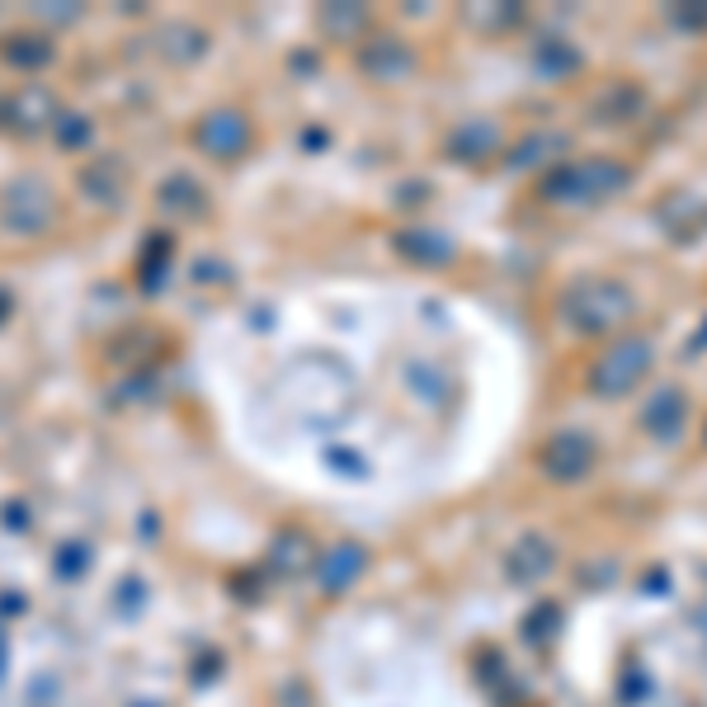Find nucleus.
<instances>
[{
	"instance_id": "f257e3e1",
	"label": "nucleus",
	"mask_w": 707,
	"mask_h": 707,
	"mask_svg": "<svg viewBox=\"0 0 707 707\" xmlns=\"http://www.w3.org/2000/svg\"><path fill=\"white\" fill-rule=\"evenodd\" d=\"M627 317H633V292L614 279H585L571 288V298H566V321L585 330V336L614 330Z\"/></svg>"
},
{
	"instance_id": "f03ea898",
	"label": "nucleus",
	"mask_w": 707,
	"mask_h": 707,
	"mask_svg": "<svg viewBox=\"0 0 707 707\" xmlns=\"http://www.w3.org/2000/svg\"><path fill=\"white\" fill-rule=\"evenodd\" d=\"M627 166L618 161H585V166H566L557 180H547V199H585V203H595V199H614V193L627 189Z\"/></svg>"
},
{
	"instance_id": "7ed1b4c3",
	"label": "nucleus",
	"mask_w": 707,
	"mask_h": 707,
	"mask_svg": "<svg viewBox=\"0 0 707 707\" xmlns=\"http://www.w3.org/2000/svg\"><path fill=\"white\" fill-rule=\"evenodd\" d=\"M656 359V349L651 340H618V345H608L604 349V359L595 368V391L599 397H623V391H633L641 378H646V368H651Z\"/></svg>"
},
{
	"instance_id": "20e7f679",
	"label": "nucleus",
	"mask_w": 707,
	"mask_h": 707,
	"mask_svg": "<svg viewBox=\"0 0 707 707\" xmlns=\"http://www.w3.org/2000/svg\"><path fill=\"white\" fill-rule=\"evenodd\" d=\"M595 458H599V448H595L589 435H580V429H566V435H557L552 444L542 448V467L552 471V477H561V481L585 477V471L595 467Z\"/></svg>"
},
{
	"instance_id": "39448f33",
	"label": "nucleus",
	"mask_w": 707,
	"mask_h": 707,
	"mask_svg": "<svg viewBox=\"0 0 707 707\" xmlns=\"http://www.w3.org/2000/svg\"><path fill=\"white\" fill-rule=\"evenodd\" d=\"M641 425L651 429L656 439H675V435H679V425H684V397H679L675 387L656 391V397L646 401V410H641Z\"/></svg>"
},
{
	"instance_id": "423d86ee",
	"label": "nucleus",
	"mask_w": 707,
	"mask_h": 707,
	"mask_svg": "<svg viewBox=\"0 0 707 707\" xmlns=\"http://www.w3.org/2000/svg\"><path fill=\"white\" fill-rule=\"evenodd\" d=\"M646 100H641V90H633V86H608L604 90V100H599V123H627V118H637V109H641Z\"/></svg>"
}]
</instances>
